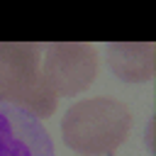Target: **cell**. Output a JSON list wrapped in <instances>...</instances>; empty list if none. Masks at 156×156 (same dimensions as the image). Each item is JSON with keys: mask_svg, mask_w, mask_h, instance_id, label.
Wrapping results in <instances>:
<instances>
[{"mask_svg": "<svg viewBox=\"0 0 156 156\" xmlns=\"http://www.w3.org/2000/svg\"><path fill=\"white\" fill-rule=\"evenodd\" d=\"M132 127L129 110L115 98H88L71 105L61 119L63 144L78 156H112Z\"/></svg>", "mask_w": 156, "mask_h": 156, "instance_id": "obj_1", "label": "cell"}, {"mask_svg": "<svg viewBox=\"0 0 156 156\" xmlns=\"http://www.w3.org/2000/svg\"><path fill=\"white\" fill-rule=\"evenodd\" d=\"M41 76L61 98L83 93L98 76L95 49L85 41H56L44 46Z\"/></svg>", "mask_w": 156, "mask_h": 156, "instance_id": "obj_2", "label": "cell"}, {"mask_svg": "<svg viewBox=\"0 0 156 156\" xmlns=\"http://www.w3.org/2000/svg\"><path fill=\"white\" fill-rule=\"evenodd\" d=\"M0 156H54V141L37 115L0 102Z\"/></svg>", "mask_w": 156, "mask_h": 156, "instance_id": "obj_3", "label": "cell"}, {"mask_svg": "<svg viewBox=\"0 0 156 156\" xmlns=\"http://www.w3.org/2000/svg\"><path fill=\"white\" fill-rule=\"evenodd\" d=\"M56 100H58V95L46 83V78L41 76L39 68H29V71L17 73L0 90V102H10V105H17V107H24L32 115H37L39 119L54 115Z\"/></svg>", "mask_w": 156, "mask_h": 156, "instance_id": "obj_4", "label": "cell"}, {"mask_svg": "<svg viewBox=\"0 0 156 156\" xmlns=\"http://www.w3.org/2000/svg\"><path fill=\"white\" fill-rule=\"evenodd\" d=\"M110 71L124 83H149L156 71L154 41H112L105 49Z\"/></svg>", "mask_w": 156, "mask_h": 156, "instance_id": "obj_5", "label": "cell"}, {"mask_svg": "<svg viewBox=\"0 0 156 156\" xmlns=\"http://www.w3.org/2000/svg\"><path fill=\"white\" fill-rule=\"evenodd\" d=\"M41 44L34 41H0V90L22 71L39 68Z\"/></svg>", "mask_w": 156, "mask_h": 156, "instance_id": "obj_6", "label": "cell"}, {"mask_svg": "<svg viewBox=\"0 0 156 156\" xmlns=\"http://www.w3.org/2000/svg\"><path fill=\"white\" fill-rule=\"evenodd\" d=\"M146 146H149V151H154V122H149V127H146Z\"/></svg>", "mask_w": 156, "mask_h": 156, "instance_id": "obj_7", "label": "cell"}]
</instances>
